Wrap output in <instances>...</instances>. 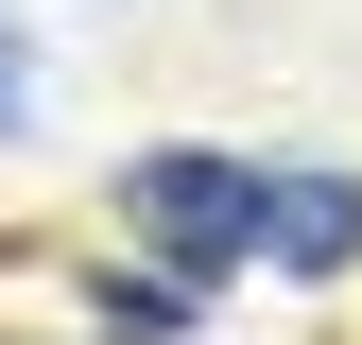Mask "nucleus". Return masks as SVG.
<instances>
[{"mask_svg":"<svg viewBox=\"0 0 362 345\" xmlns=\"http://www.w3.org/2000/svg\"><path fill=\"white\" fill-rule=\"evenodd\" d=\"M35 139V69H18V18H0V156Z\"/></svg>","mask_w":362,"mask_h":345,"instance_id":"nucleus-4","label":"nucleus"},{"mask_svg":"<svg viewBox=\"0 0 362 345\" xmlns=\"http://www.w3.org/2000/svg\"><path fill=\"white\" fill-rule=\"evenodd\" d=\"M104 190H121V242H139L156 276H190V293L259 276V156H224V139H139Z\"/></svg>","mask_w":362,"mask_h":345,"instance_id":"nucleus-1","label":"nucleus"},{"mask_svg":"<svg viewBox=\"0 0 362 345\" xmlns=\"http://www.w3.org/2000/svg\"><path fill=\"white\" fill-rule=\"evenodd\" d=\"M69 311H86V345H190V328H207V293H190V276H156V259H86Z\"/></svg>","mask_w":362,"mask_h":345,"instance_id":"nucleus-3","label":"nucleus"},{"mask_svg":"<svg viewBox=\"0 0 362 345\" xmlns=\"http://www.w3.org/2000/svg\"><path fill=\"white\" fill-rule=\"evenodd\" d=\"M259 259H276L293 293L362 276V172L345 156H276V172H259Z\"/></svg>","mask_w":362,"mask_h":345,"instance_id":"nucleus-2","label":"nucleus"}]
</instances>
